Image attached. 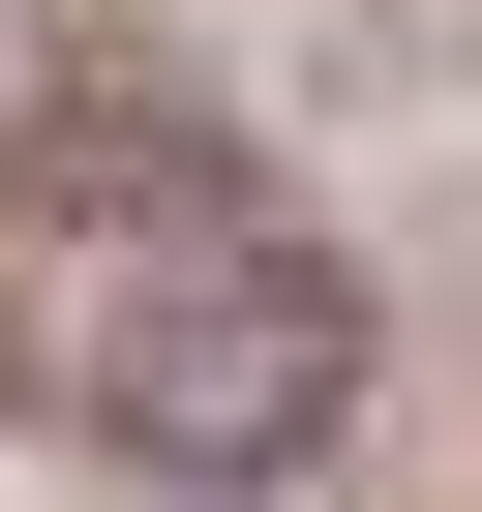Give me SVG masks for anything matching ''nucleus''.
<instances>
[{"instance_id": "1", "label": "nucleus", "mask_w": 482, "mask_h": 512, "mask_svg": "<svg viewBox=\"0 0 482 512\" xmlns=\"http://www.w3.org/2000/svg\"><path fill=\"white\" fill-rule=\"evenodd\" d=\"M61 392L121 422V452H211V482H272L302 422H332V272L241 181H151L91 272H61Z\"/></svg>"}]
</instances>
